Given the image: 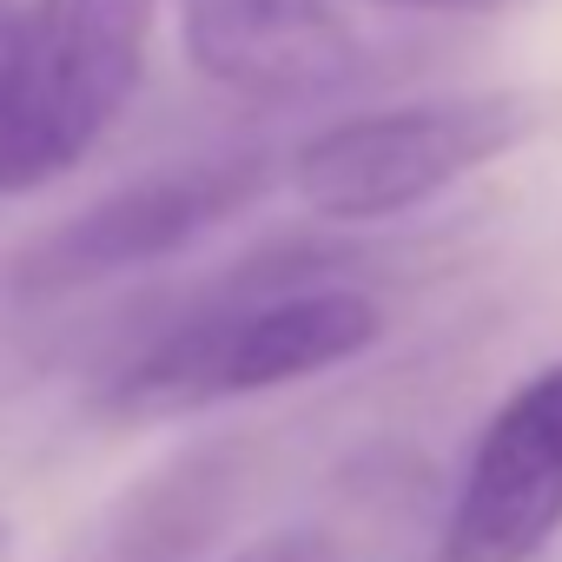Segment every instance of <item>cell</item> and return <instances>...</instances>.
<instances>
[{
  "mask_svg": "<svg viewBox=\"0 0 562 562\" xmlns=\"http://www.w3.org/2000/svg\"><path fill=\"white\" fill-rule=\"evenodd\" d=\"M225 562H338V549H331V536H318V529H271V536L245 542V549L225 555Z\"/></svg>",
  "mask_w": 562,
  "mask_h": 562,
  "instance_id": "ba28073f",
  "label": "cell"
},
{
  "mask_svg": "<svg viewBox=\"0 0 562 562\" xmlns=\"http://www.w3.org/2000/svg\"><path fill=\"white\" fill-rule=\"evenodd\" d=\"M378 8H417V14H509L522 0H378Z\"/></svg>",
  "mask_w": 562,
  "mask_h": 562,
  "instance_id": "9c48e42d",
  "label": "cell"
},
{
  "mask_svg": "<svg viewBox=\"0 0 562 562\" xmlns=\"http://www.w3.org/2000/svg\"><path fill=\"white\" fill-rule=\"evenodd\" d=\"M265 186H271L265 153H212V159H179V166L139 172V179L100 192L93 205H80L74 218H60L54 232H41L14 258V285L27 299H54V292L120 278V271L166 265L186 245H199L205 232H218L225 218H238Z\"/></svg>",
  "mask_w": 562,
  "mask_h": 562,
  "instance_id": "277c9868",
  "label": "cell"
},
{
  "mask_svg": "<svg viewBox=\"0 0 562 562\" xmlns=\"http://www.w3.org/2000/svg\"><path fill=\"white\" fill-rule=\"evenodd\" d=\"M159 0H27L0 60V199L67 179L139 87Z\"/></svg>",
  "mask_w": 562,
  "mask_h": 562,
  "instance_id": "7a4b0ae2",
  "label": "cell"
},
{
  "mask_svg": "<svg viewBox=\"0 0 562 562\" xmlns=\"http://www.w3.org/2000/svg\"><path fill=\"white\" fill-rule=\"evenodd\" d=\"M536 126L542 106L529 93H450V100L384 106V113L331 120L312 139H299L285 159V186L312 218L378 225L430 205L457 179L516 153Z\"/></svg>",
  "mask_w": 562,
  "mask_h": 562,
  "instance_id": "3957f363",
  "label": "cell"
},
{
  "mask_svg": "<svg viewBox=\"0 0 562 562\" xmlns=\"http://www.w3.org/2000/svg\"><path fill=\"white\" fill-rule=\"evenodd\" d=\"M14 21H21V8H14V0H0V60H8V41H14Z\"/></svg>",
  "mask_w": 562,
  "mask_h": 562,
  "instance_id": "30bf717a",
  "label": "cell"
},
{
  "mask_svg": "<svg viewBox=\"0 0 562 562\" xmlns=\"http://www.w3.org/2000/svg\"><path fill=\"white\" fill-rule=\"evenodd\" d=\"M331 271L338 258L305 245L238 265L113 371L106 411L192 417L364 358L384 338V305Z\"/></svg>",
  "mask_w": 562,
  "mask_h": 562,
  "instance_id": "6da1fadb",
  "label": "cell"
},
{
  "mask_svg": "<svg viewBox=\"0 0 562 562\" xmlns=\"http://www.w3.org/2000/svg\"><path fill=\"white\" fill-rule=\"evenodd\" d=\"M562 536V364L516 384L483 424L437 562H536Z\"/></svg>",
  "mask_w": 562,
  "mask_h": 562,
  "instance_id": "5b68a950",
  "label": "cell"
},
{
  "mask_svg": "<svg viewBox=\"0 0 562 562\" xmlns=\"http://www.w3.org/2000/svg\"><path fill=\"white\" fill-rule=\"evenodd\" d=\"M179 41L212 87L258 106L325 100L364 67L338 0H179Z\"/></svg>",
  "mask_w": 562,
  "mask_h": 562,
  "instance_id": "8992f818",
  "label": "cell"
},
{
  "mask_svg": "<svg viewBox=\"0 0 562 562\" xmlns=\"http://www.w3.org/2000/svg\"><path fill=\"white\" fill-rule=\"evenodd\" d=\"M232 483H238V463L225 450H199L166 476H153L139 496H126L93 529V542L74 549L67 562H192L218 529Z\"/></svg>",
  "mask_w": 562,
  "mask_h": 562,
  "instance_id": "52a82bcc",
  "label": "cell"
}]
</instances>
